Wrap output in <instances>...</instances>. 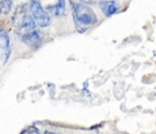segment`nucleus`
I'll return each mask as SVG.
<instances>
[{
	"label": "nucleus",
	"instance_id": "nucleus-4",
	"mask_svg": "<svg viewBox=\"0 0 156 134\" xmlns=\"http://www.w3.org/2000/svg\"><path fill=\"white\" fill-rule=\"evenodd\" d=\"M100 9H101V11L106 16H111V15H113V13L117 12L118 6H117V4H116L115 0H110V1H102L100 4Z\"/></svg>",
	"mask_w": 156,
	"mask_h": 134
},
{
	"label": "nucleus",
	"instance_id": "nucleus-6",
	"mask_svg": "<svg viewBox=\"0 0 156 134\" xmlns=\"http://www.w3.org/2000/svg\"><path fill=\"white\" fill-rule=\"evenodd\" d=\"M0 49H2L6 54V57L9 55V37L5 33H0Z\"/></svg>",
	"mask_w": 156,
	"mask_h": 134
},
{
	"label": "nucleus",
	"instance_id": "nucleus-1",
	"mask_svg": "<svg viewBox=\"0 0 156 134\" xmlns=\"http://www.w3.org/2000/svg\"><path fill=\"white\" fill-rule=\"evenodd\" d=\"M74 16L79 24L82 26H91L96 22V16L94 11L84 4H76L74 5Z\"/></svg>",
	"mask_w": 156,
	"mask_h": 134
},
{
	"label": "nucleus",
	"instance_id": "nucleus-9",
	"mask_svg": "<svg viewBox=\"0 0 156 134\" xmlns=\"http://www.w3.org/2000/svg\"><path fill=\"white\" fill-rule=\"evenodd\" d=\"M63 11H65V0H58V4H57V13L61 15Z\"/></svg>",
	"mask_w": 156,
	"mask_h": 134
},
{
	"label": "nucleus",
	"instance_id": "nucleus-7",
	"mask_svg": "<svg viewBox=\"0 0 156 134\" xmlns=\"http://www.w3.org/2000/svg\"><path fill=\"white\" fill-rule=\"evenodd\" d=\"M12 6V0H1L0 1V13H9Z\"/></svg>",
	"mask_w": 156,
	"mask_h": 134
},
{
	"label": "nucleus",
	"instance_id": "nucleus-10",
	"mask_svg": "<svg viewBox=\"0 0 156 134\" xmlns=\"http://www.w3.org/2000/svg\"><path fill=\"white\" fill-rule=\"evenodd\" d=\"M44 134H57V133H54V132H49V130H46Z\"/></svg>",
	"mask_w": 156,
	"mask_h": 134
},
{
	"label": "nucleus",
	"instance_id": "nucleus-8",
	"mask_svg": "<svg viewBox=\"0 0 156 134\" xmlns=\"http://www.w3.org/2000/svg\"><path fill=\"white\" fill-rule=\"evenodd\" d=\"M21 134H39V130L35 127H29V128L24 129Z\"/></svg>",
	"mask_w": 156,
	"mask_h": 134
},
{
	"label": "nucleus",
	"instance_id": "nucleus-2",
	"mask_svg": "<svg viewBox=\"0 0 156 134\" xmlns=\"http://www.w3.org/2000/svg\"><path fill=\"white\" fill-rule=\"evenodd\" d=\"M30 11H32V15H33L35 23L39 27H46L50 24V16L43 9L39 0H32L30 1Z\"/></svg>",
	"mask_w": 156,
	"mask_h": 134
},
{
	"label": "nucleus",
	"instance_id": "nucleus-5",
	"mask_svg": "<svg viewBox=\"0 0 156 134\" xmlns=\"http://www.w3.org/2000/svg\"><path fill=\"white\" fill-rule=\"evenodd\" d=\"M20 27H21L22 30H27V32H29V30L34 29V27H35V22L33 21V18H32L29 15L26 13V15L23 16L21 23H20Z\"/></svg>",
	"mask_w": 156,
	"mask_h": 134
},
{
	"label": "nucleus",
	"instance_id": "nucleus-3",
	"mask_svg": "<svg viewBox=\"0 0 156 134\" xmlns=\"http://www.w3.org/2000/svg\"><path fill=\"white\" fill-rule=\"evenodd\" d=\"M22 40L27 45H29L32 48H35L39 44V41H40V35L38 33V30L32 29V30H29V32H27L26 34L22 35Z\"/></svg>",
	"mask_w": 156,
	"mask_h": 134
}]
</instances>
